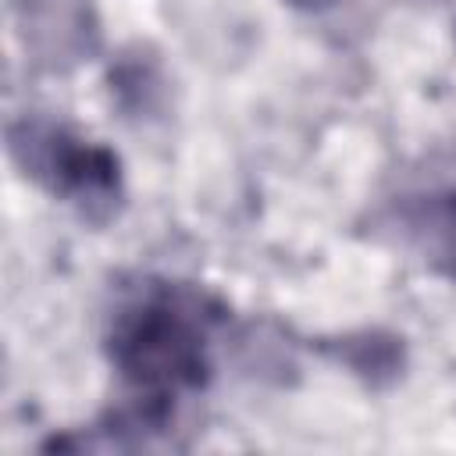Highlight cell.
Segmentation results:
<instances>
[{
    "instance_id": "cell-1",
    "label": "cell",
    "mask_w": 456,
    "mask_h": 456,
    "mask_svg": "<svg viewBox=\"0 0 456 456\" xmlns=\"http://www.w3.org/2000/svg\"><path fill=\"white\" fill-rule=\"evenodd\" d=\"M210 306L182 285H146L107 328V356L139 403L171 410L210 378Z\"/></svg>"
},
{
    "instance_id": "cell-2",
    "label": "cell",
    "mask_w": 456,
    "mask_h": 456,
    "mask_svg": "<svg viewBox=\"0 0 456 456\" xmlns=\"http://www.w3.org/2000/svg\"><path fill=\"white\" fill-rule=\"evenodd\" d=\"M11 160L53 200L75 207L89 221H107L121 203V160L50 118H18L7 128Z\"/></svg>"
},
{
    "instance_id": "cell-3",
    "label": "cell",
    "mask_w": 456,
    "mask_h": 456,
    "mask_svg": "<svg viewBox=\"0 0 456 456\" xmlns=\"http://www.w3.org/2000/svg\"><path fill=\"white\" fill-rule=\"evenodd\" d=\"M14 32L32 64L68 71L100 46V21L89 0H14Z\"/></svg>"
},
{
    "instance_id": "cell-4",
    "label": "cell",
    "mask_w": 456,
    "mask_h": 456,
    "mask_svg": "<svg viewBox=\"0 0 456 456\" xmlns=\"http://www.w3.org/2000/svg\"><path fill=\"white\" fill-rule=\"evenodd\" d=\"M110 89L118 93L125 110L150 114V110H157V100L164 96V75L153 57L135 53V57H125L118 64V71H110Z\"/></svg>"
},
{
    "instance_id": "cell-5",
    "label": "cell",
    "mask_w": 456,
    "mask_h": 456,
    "mask_svg": "<svg viewBox=\"0 0 456 456\" xmlns=\"http://www.w3.org/2000/svg\"><path fill=\"white\" fill-rule=\"evenodd\" d=\"M338 360H346L360 378L367 381H381V378H395L403 367V346L388 335H353L342 338V346L335 349Z\"/></svg>"
},
{
    "instance_id": "cell-6",
    "label": "cell",
    "mask_w": 456,
    "mask_h": 456,
    "mask_svg": "<svg viewBox=\"0 0 456 456\" xmlns=\"http://www.w3.org/2000/svg\"><path fill=\"white\" fill-rule=\"evenodd\" d=\"M428 239H431L435 260L456 278V196H449V200L435 210L431 228H428Z\"/></svg>"
},
{
    "instance_id": "cell-7",
    "label": "cell",
    "mask_w": 456,
    "mask_h": 456,
    "mask_svg": "<svg viewBox=\"0 0 456 456\" xmlns=\"http://www.w3.org/2000/svg\"><path fill=\"white\" fill-rule=\"evenodd\" d=\"M285 4H292V7H299V11H324V7H331L335 0H285Z\"/></svg>"
}]
</instances>
